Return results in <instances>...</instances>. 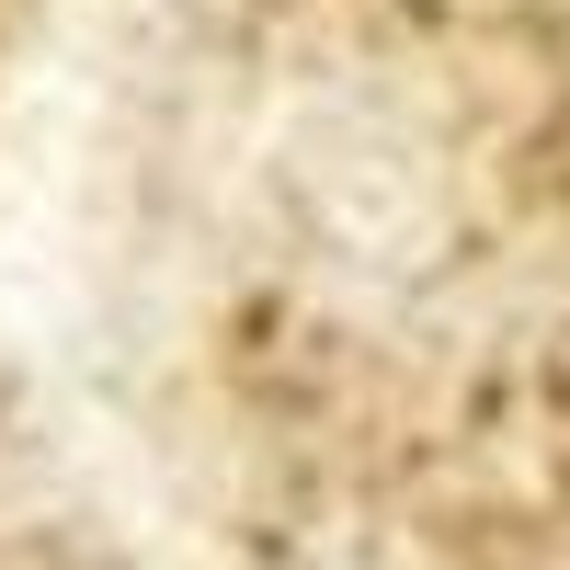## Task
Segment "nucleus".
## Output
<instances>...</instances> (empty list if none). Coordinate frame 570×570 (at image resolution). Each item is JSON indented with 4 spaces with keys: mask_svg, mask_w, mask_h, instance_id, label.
<instances>
[]
</instances>
